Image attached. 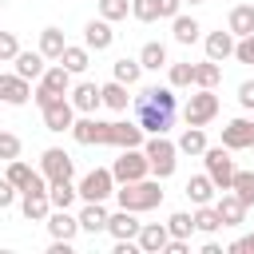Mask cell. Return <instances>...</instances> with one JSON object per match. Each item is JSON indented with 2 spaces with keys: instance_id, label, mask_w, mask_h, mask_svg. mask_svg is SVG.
<instances>
[{
  "instance_id": "e575fe53",
  "label": "cell",
  "mask_w": 254,
  "mask_h": 254,
  "mask_svg": "<svg viewBox=\"0 0 254 254\" xmlns=\"http://www.w3.org/2000/svg\"><path fill=\"white\" fill-rule=\"evenodd\" d=\"M139 64H143L147 71H159V67H167V48H163L159 40L143 44V48H139Z\"/></svg>"
},
{
  "instance_id": "484cf974",
  "label": "cell",
  "mask_w": 254,
  "mask_h": 254,
  "mask_svg": "<svg viewBox=\"0 0 254 254\" xmlns=\"http://www.w3.org/2000/svg\"><path fill=\"white\" fill-rule=\"evenodd\" d=\"M48 198H52V206L71 210V206H75V198H79V187H75L71 179H56V183H48Z\"/></svg>"
},
{
  "instance_id": "d6986e66",
  "label": "cell",
  "mask_w": 254,
  "mask_h": 254,
  "mask_svg": "<svg viewBox=\"0 0 254 254\" xmlns=\"http://www.w3.org/2000/svg\"><path fill=\"white\" fill-rule=\"evenodd\" d=\"M83 44L91 48V52H107L111 44H115V32H111V20H87V28H83Z\"/></svg>"
},
{
  "instance_id": "f35d334b",
  "label": "cell",
  "mask_w": 254,
  "mask_h": 254,
  "mask_svg": "<svg viewBox=\"0 0 254 254\" xmlns=\"http://www.w3.org/2000/svg\"><path fill=\"white\" fill-rule=\"evenodd\" d=\"M230 190L246 202V206H254V171H234V183H230Z\"/></svg>"
},
{
  "instance_id": "7bdbcfd3",
  "label": "cell",
  "mask_w": 254,
  "mask_h": 254,
  "mask_svg": "<svg viewBox=\"0 0 254 254\" xmlns=\"http://www.w3.org/2000/svg\"><path fill=\"white\" fill-rule=\"evenodd\" d=\"M127 12H131V0H99V16L103 20H127Z\"/></svg>"
},
{
  "instance_id": "4316f807",
  "label": "cell",
  "mask_w": 254,
  "mask_h": 254,
  "mask_svg": "<svg viewBox=\"0 0 254 254\" xmlns=\"http://www.w3.org/2000/svg\"><path fill=\"white\" fill-rule=\"evenodd\" d=\"M60 64H64L71 75H79V71H87V64H91V48H87V44H67L64 56H60Z\"/></svg>"
},
{
  "instance_id": "5bb4252c",
  "label": "cell",
  "mask_w": 254,
  "mask_h": 254,
  "mask_svg": "<svg viewBox=\"0 0 254 254\" xmlns=\"http://www.w3.org/2000/svg\"><path fill=\"white\" fill-rule=\"evenodd\" d=\"M48 234L71 242V238L79 234V214H71V210H64V206H52V214H48Z\"/></svg>"
},
{
  "instance_id": "277c9868",
  "label": "cell",
  "mask_w": 254,
  "mask_h": 254,
  "mask_svg": "<svg viewBox=\"0 0 254 254\" xmlns=\"http://www.w3.org/2000/svg\"><path fill=\"white\" fill-rule=\"evenodd\" d=\"M214 115H218V95H214V87H198L194 95H187V103H183L187 127H206Z\"/></svg>"
},
{
  "instance_id": "d4e9b609",
  "label": "cell",
  "mask_w": 254,
  "mask_h": 254,
  "mask_svg": "<svg viewBox=\"0 0 254 254\" xmlns=\"http://www.w3.org/2000/svg\"><path fill=\"white\" fill-rule=\"evenodd\" d=\"M107 206L103 202H83V210H79V230H87V234H99V230H107Z\"/></svg>"
},
{
  "instance_id": "b9f144b4",
  "label": "cell",
  "mask_w": 254,
  "mask_h": 254,
  "mask_svg": "<svg viewBox=\"0 0 254 254\" xmlns=\"http://www.w3.org/2000/svg\"><path fill=\"white\" fill-rule=\"evenodd\" d=\"M131 16L139 24H155L159 20V0H131Z\"/></svg>"
},
{
  "instance_id": "74e56055",
  "label": "cell",
  "mask_w": 254,
  "mask_h": 254,
  "mask_svg": "<svg viewBox=\"0 0 254 254\" xmlns=\"http://www.w3.org/2000/svg\"><path fill=\"white\" fill-rule=\"evenodd\" d=\"M167 230H171V238H190V234H194V214L175 210V214L167 218Z\"/></svg>"
},
{
  "instance_id": "db71d44e",
  "label": "cell",
  "mask_w": 254,
  "mask_h": 254,
  "mask_svg": "<svg viewBox=\"0 0 254 254\" xmlns=\"http://www.w3.org/2000/svg\"><path fill=\"white\" fill-rule=\"evenodd\" d=\"M0 8H4V0H0Z\"/></svg>"
},
{
  "instance_id": "30bf717a",
  "label": "cell",
  "mask_w": 254,
  "mask_h": 254,
  "mask_svg": "<svg viewBox=\"0 0 254 254\" xmlns=\"http://www.w3.org/2000/svg\"><path fill=\"white\" fill-rule=\"evenodd\" d=\"M44 111V127L48 131H56V135H64V131H71V123H75V107H71V99L64 95V99H56V103H48V107H40Z\"/></svg>"
},
{
  "instance_id": "c3c4849f",
  "label": "cell",
  "mask_w": 254,
  "mask_h": 254,
  "mask_svg": "<svg viewBox=\"0 0 254 254\" xmlns=\"http://www.w3.org/2000/svg\"><path fill=\"white\" fill-rule=\"evenodd\" d=\"M16 194H20V190H16L8 179H0V210H8V206L16 202Z\"/></svg>"
},
{
  "instance_id": "cb8c5ba5",
  "label": "cell",
  "mask_w": 254,
  "mask_h": 254,
  "mask_svg": "<svg viewBox=\"0 0 254 254\" xmlns=\"http://www.w3.org/2000/svg\"><path fill=\"white\" fill-rule=\"evenodd\" d=\"M40 87H48L52 95H67V91H71V71H67V67L56 60V64H52V67L40 75Z\"/></svg>"
},
{
  "instance_id": "4dcf8cb0",
  "label": "cell",
  "mask_w": 254,
  "mask_h": 254,
  "mask_svg": "<svg viewBox=\"0 0 254 254\" xmlns=\"http://www.w3.org/2000/svg\"><path fill=\"white\" fill-rule=\"evenodd\" d=\"M139 75H143V64H139V60H127V56H123V60L111 64V79H119V83H127V87H135Z\"/></svg>"
},
{
  "instance_id": "603a6c76",
  "label": "cell",
  "mask_w": 254,
  "mask_h": 254,
  "mask_svg": "<svg viewBox=\"0 0 254 254\" xmlns=\"http://www.w3.org/2000/svg\"><path fill=\"white\" fill-rule=\"evenodd\" d=\"M12 64H16V75H24L28 83L40 79V75L48 71V56H44V52H20Z\"/></svg>"
},
{
  "instance_id": "1f68e13d",
  "label": "cell",
  "mask_w": 254,
  "mask_h": 254,
  "mask_svg": "<svg viewBox=\"0 0 254 254\" xmlns=\"http://www.w3.org/2000/svg\"><path fill=\"white\" fill-rule=\"evenodd\" d=\"M210 143H206V131L202 127H187L183 135H179V155H202Z\"/></svg>"
},
{
  "instance_id": "9a60e30c",
  "label": "cell",
  "mask_w": 254,
  "mask_h": 254,
  "mask_svg": "<svg viewBox=\"0 0 254 254\" xmlns=\"http://www.w3.org/2000/svg\"><path fill=\"white\" fill-rule=\"evenodd\" d=\"M147 143V131L139 127V119L135 123H111V131H107V147H143Z\"/></svg>"
},
{
  "instance_id": "83f0119b",
  "label": "cell",
  "mask_w": 254,
  "mask_h": 254,
  "mask_svg": "<svg viewBox=\"0 0 254 254\" xmlns=\"http://www.w3.org/2000/svg\"><path fill=\"white\" fill-rule=\"evenodd\" d=\"M226 28L234 36H250L254 32V4H234L230 16H226Z\"/></svg>"
},
{
  "instance_id": "bcb514c9",
  "label": "cell",
  "mask_w": 254,
  "mask_h": 254,
  "mask_svg": "<svg viewBox=\"0 0 254 254\" xmlns=\"http://www.w3.org/2000/svg\"><path fill=\"white\" fill-rule=\"evenodd\" d=\"M234 60H238V64H254V32H250V36H238Z\"/></svg>"
},
{
  "instance_id": "f5cc1de1",
  "label": "cell",
  "mask_w": 254,
  "mask_h": 254,
  "mask_svg": "<svg viewBox=\"0 0 254 254\" xmlns=\"http://www.w3.org/2000/svg\"><path fill=\"white\" fill-rule=\"evenodd\" d=\"M183 4H202V0H183Z\"/></svg>"
},
{
  "instance_id": "ac0fdd59",
  "label": "cell",
  "mask_w": 254,
  "mask_h": 254,
  "mask_svg": "<svg viewBox=\"0 0 254 254\" xmlns=\"http://www.w3.org/2000/svg\"><path fill=\"white\" fill-rule=\"evenodd\" d=\"M135 242H139L143 254H163V246L171 242V230H167V222H143Z\"/></svg>"
},
{
  "instance_id": "9c48e42d",
  "label": "cell",
  "mask_w": 254,
  "mask_h": 254,
  "mask_svg": "<svg viewBox=\"0 0 254 254\" xmlns=\"http://www.w3.org/2000/svg\"><path fill=\"white\" fill-rule=\"evenodd\" d=\"M40 175H44L48 183H56V179H71V175H75V159H71L64 147H48V151L40 155Z\"/></svg>"
},
{
  "instance_id": "8d00e7d4",
  "label": "cell",
  "mask_w": 254,
  "mask_h": 254,
  "mask_svg": "<svg viewBox=\"0 0 254 254\" xmlns=\"http://www.w3.org/2000/svg\"><path fill=\"white\" fill-rule=\"evenodd\" d=\"M4 179H8V183H12L16 190H24V187H28L32 179H36V171H32V167H28L24 159H12V163H8V175H4Z\"/></svg>"
},
{
  "instance_id": "ab89813d",
  "label": "cell",
  "mask_w": 254,
  "mask_h": 254,
  "mask_svg": "<svg viewBox=\"0 0 254 254\" xmlns=\"http://www.w3.org/2000/svg\"><path fill=\"white\" fill-rule=\"evenodd\" d=\"M167 83H171L175 91H179V87H194V64H171Z\"/></svg>"
},
{
  "instance_id": "6da1fadb",
  "label": "cell",
  "mask_w": 254,
  "mask_h": 254,
  "mask_svg": "<svg viewBox=\"0 0 254 254\" xmlns=\"http://www.w3.org/2000/svg\"><path fill=\"white\" fill-rule=\"evenodd\" d=\"M115 198H119V206L123 210H135V214H143V210H155L159 202H163V190H159V179H135V183H119V190H115Z\"/></svg>"
},
{
  "instance_id": "44dd1931",
  "label": "cell",
  "mask_w": 254,
  "mask_h": 254,
  "mask_svg": "<svg viewBox=\"0 0 254 254\" xmlns=\"http://www.w3.org/2000/svg\"><path fill=\"white\" fill-rule=\"evenodd\" d=\"M202 44H206V60L222 64V60H230V56H234V44H238V36L226 28V32H210Z\"/></svg>"
},
{
  "instance_id": "f1b7e54d",
  "label": "cell",
  "mask_w": 254,
  "mask_h": 254,
  "mask_svg": "<svg viewBox=\"0 0 254 254\" xmlns=\"http://www.w3.org/2000/svg\"><path fill=\"white\" fill-rule=\"evenodd\" d=\"M198 32H202V24H198L194 16H183V12H179V16L171 20V36H175V44H194Z\"/></svg>"
},
{
  "instance_id": "5b68a950",
  "label": "cell",
  "mask_w": 254,
  "mask_h": 254,
  "mask_svg": "<svg viewBox=\"0 0 254 254\" xmlns=\"http://www.w3.org/2000/svg\"><path fill=\"white\" fill-rule=\"evenodd\" d=\"M135 119H139V127H143L147 135H167L171 123H175V111L151 103L147 95H135Z\"/></svg>"
},
{
  "instance_id": "816d5d0a",
  "label": "cell",
  "mask_w": 254,
  "mask_h": 254,
  "mask_svg": "<svg viewBox=\"0 0 254 254\" xmlns=\"http://www.w3.org/2000/svg\"><path fill=\"white\" fill-rule=\"evenodd\" d=\"M230 254H254V234H246V238L230 242Z\"/></svg>"
},
{
  "instance_id": "f546056e",
  "label": "cell",
  "mask_w": 254,
  "mask_h": 254,
  "mask_svg": "<svg viewBox=\"0 0 254 254\" xmlns=\"http://www.w3.org/2000/svg\"><path fill=\"white\" fill-rule=\"evenodd\" d=\"M99 91H103V107H111V111H127V103H131L127 83L111 79V83H99Z\"/></svg>"
},
{
  "instance_id": "681fc988",
  "label": "cell",
  "mask_w": 254,
  "mask_h": 254,
  "mask_svg": "<svg viewBox=\"0 0 254 254\" xmlns=\"http://www.w3.org/2000/svg\"><path fill=\"white\" fill-rule=\"evenodd\" d=\"M183 8V0H159V20H175Z\"/></svg>"
},
{
  "instance_id": "8fae6325",
  "label": "cell",
  "mask_w": 254,
  "mask_h": 254,
  "mask_svg": "<svg viewBox=\"0 0 254 254\" xmlns=\"http://www.w3.org/2000/svg\"><path fill=\"white\" fill-rule=\"evenodd\" d=\"M67 99H71V107H75L79 115H95V107H103V91H99V83H91V79L75 83V87L67 91Z\"/></svg>"
},
{
  "instance_id": "d590c367",
  "label": "cell",
  "mask_w": 254,
  "mask_h": 254,
  "mask_svg": "<svg viewBox=\"0 0 254 254\" xmlns=\"http://www.w3.org/2000/svg\"><path fill=\"white\" fill-rule=\"evenodd\" d=\"M218 79H222V67L214 60L194 64V87H218Z\"/></svg>"
},
{
  "instance_id": "3957f363",
  "label": "cell",
  "mask_w": 254,
  "mask_h": 254,
  "mask_svg": "<svg viewBox=\"0 0 254 254\" xmlns=\"http://www.w3.org/2000/svg\"><path fill=\"white\" fill-rule=\"evenodd\" d=\"M111 175L115 183H135V179H147L151 175V159L143 147H119V159L111 163Z\"/></svg>"
},
{
  "instance_id": "e0dca14e",
  "label": "cell",
  "mask_w": 254,
  "mask_h": 254,
  "mask_svg": "<svg viewBox=\"0 0 254 254\" xmlns=\"http://www.w3.org/2000/svg\"><path fill=\"white\" fill-rule=\"evenodd\" d=\"M139 230H143V222H139V214L135 210H115L111 218H107V234L119 242V238H139Z\"/></svg>"
},
{
  "instance_id": "f907efd6",
  "label": "cell",
  "mask_w": 254,
  "mask_h": 254,
  "mask_svg": "<svg viewBox=\"0 0 254 254\" xmlns=\"http://www.w3.org/2000/svg\"><path fill=\"white\" fill-rule=\"evenodd\" d=\"M163 254H190V238H171L163 246Z\"/></svg>"
},
{
  "instance_id": "60d3db41",
  "label": "cell",
  "mask_w": 254,
  "mask_h": 254,
  "mask_svg": "<svg viewBox=\"0 0 254 254\" xmlns=\"http://www.w3.org/2000/svg\"><path fill=\"white\" fill-rule=\"evenodd\" d=\"M139 95H147L151 103H159V107H167V111H175V107H179V99H175V87H171V83H163V87H143Z\"/></svg>"
},
{
  "instance_id": "ffe728a7",
  "label": "cell",
  "mask_w": 254,
  "mask_h": 254,
  "mask_svg": "<svg viewBox=\"0 0 254 254\" xmlns=\"http://www.w3.org/2000/svg\"><path fill=\"white\" fill-rule=\"evenodd\" d=\"M183 194L190 198V206H202V202H214V194H218V187H214V179L202 171V175H190L187 179V187H183Z\"/></svg>"
},
{
  "instance_id": "7dc6e473",
  "label": "cell",
  "mask_w": 254,
  "mask_h": 254,
  "mask_svg": "<svg viewBox=\"0 0 254 254\" xmlns=\"http://www.w3.org/2000/svg\"><path fill=\"white\" fill-rule=\"evenodd\" d=\"M238 103H242L246 111H254V79H246V83H238Z\"/></svg>"
},
{
  "instance_id": "52a82bcc",
  "label": "cell",
  "mask_w": 254,
  "mask_h": 254,
  "mask_svg": "<svg viewBox=\"0 0 254 254\" xmlns=\"http://www.w3.org/2000/svg\"><path fill=\"white\" fill-rule=\"evenodd\" d=\"M202 163H206V175L214 179V187L218 190H230V183H234V159H230V147H206L202 151Z\"/></svg>"
},
{
  "instance_id": "ba28073f",
  "label": "cell",
  "mask_w": 254,
  "mask_h": 254,
  "mask_svg": "<svg viewBox=\"0 0 254 254\" xmlns=\"http://www.w3.org/2000/svg\"><path fill=\"white\" fill-rule=\"evenodd\" d=\"M107 131H111V123H103L95 115H79L71 123V139L79 147H107Z\"/></svg>"
},
{
  "instance_id": "d6a6232c",
  "label": "cell",
  "mask_w": 254,
  "mask_h": 254,
  "mask_svg": "<svg viewBox=\"0 0 254 254\" xmlns=\"http://www.w3.org/2000/svg\"><path fill=\"white\" fill-rule=\"evenodd\" d=\"M194 230H202V234H214V230H222V218H218V206H214V202H202V206H194Z\"/></svg>"
},
{
  "instance_id": "f6af8a7d",
  "label": "cell",
  "mask_w": 254,
  "mask_h": 254,
  "mask_svg": "<svg viewBox=\"0 0 254 254\" xmlns=\"http://www.w3.org/2000/svg\"><path fill=\"white\" fill-rule=\"evenodd\" d=\"M20 56V40L12 36V32H0V64H8V60H16Z\"/></svg>"
},
{
  "instance_id": "836d02e7",
  "label": "cell",
  "mask_w": 254,
  "mask_h": 254,
  "mask_svg": "<svg viewBox=\"0 0 254 254\" xmlns=\"http://www.w3.org/2000/svg\"><path fill=\"white\" fill-rule=\"evenodd\" d=\"M64 48H67V40H64L60 28H44V32H40V52H44L48 60H60Z\"/></svg>"
},
{
  "instance_id": "ee69618b",
  "label": "cell",
  "mask_w": 254,
  "mask_h": 254,
  "mask_svg": "<svg viewBox=\"0 0 254 254\" xmlns=\"http://www.w3.org/2000/svg\"><path fill=\"white\" fill-rule=\"evenodd\" d=\"M0 159H4V163L20 159V135H12V131H0Z\"/></svg>"
},
{
  "instance_id": "7c38bea8",
  "label": "cell",
  "mask_w": 254,
  "mask_h": 254,
  "mask_svg": "<svg viewBox=\"0 0 254 254\" xmlns=\"http://www.w3.org/2000/svg\"><path fill=\"white\" fill-rule=\"evenodd\" d=\"M28 99H32L28 79H24V75H16V71H0V103L20 107V103H28Z\"/></svg>"
},
{
  "instance_id": "7a4b0ae2",
  "label": "cell",
  "mask_w": 254,
  "mask_h": 254,
  "mask_svg": "<svg viewBox=\"0 0 254 254\" xmlns=\"http://www.w3.org/2000/svg\"><path fill=\"white\" fill-rule=\"evenodd\" d=\"M143 151L151 159V175L155 179H171L175 175V167H179V143H171L167 135H151L143 143Z\"/></svg>"
},
{
  "instance_id": "7402d4cb",
  "label": "cell",
  "mask_w": 254,
  "mask_h": 254,
  "mask_svg": "<svg viewBox=\"0 0 254 254\" xmlns=\"http://www.w3.org/2000/svg\"><path fill=\"white\" fill-rule=\"evenodd\" d=\"M20 210H24V218L28 222H48V214H52V198H48V190H40V194H20Z\"/></svg>"
},
{
  "instance_id": "2e32d148",
  "label": "cell",
  "mask_w": 254,
  "mask_h": 254,
  "mask_svg": "<svg viewBox=\"0 0 254 254\" xmlns=\"http://www.w3.org/2000/svg\"><path fill=\"white\" fill-rule=\"evenodd\" d=\"M214 206H218L222 226H242V218H246V210H250L234 190H218V202H214Z\"/></svg>"
},
{
  "instance_id": "4fadbf2b",
  "label": "cell",
  "mask_w": 254,
  "mask_h": 254,
  "mask_svg": "<svg viewBox=\"0 0 254 254\" xmlns=\"http://www.w3.org/2000/svg\"><path fill=\"white\" fill-rule=\"evenodd\" d=\"M222 147L230 151H250L254 147V119H230L222 127Z\"/></svg>"
},
{
  "instance_id": "8992f818",
  "label": "cell",
  "mask_w": 254,
  "mask_h": 254,
  "mask_svg": "<svg viewBox=\"0 0 254 254\" xmlns=\"http://www.w3.org/2000/svg\"><path fill=\"white\" fill-rule=\"evenodd\" d=\"M115 175H111V167H95V171H87L83 179H79V198L83 202H107L111 194H115Z\"/></svg>"
}]
</instances>
